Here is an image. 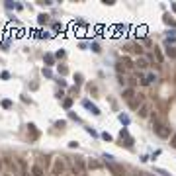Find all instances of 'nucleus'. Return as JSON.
<instances>
[{"label":"nucleus","instance_id":"f257e3e1","mask_svg":"<svg viewBox=\"0 0 176 176\" xmlns=\"http://www.w3.org/2000/svg\"><path fill=\"white\" fill-rule=\"evenodd\" d=\"M153 129H155V133L161 137V139H170V137H172L170 127L164 125V123H161V121H155V123H153Z\"/></svg>","mask_w":176,"mask_h":176},{"label":"nucleus","instance_id":"f03ea898","mask_svg":"<svg viewBox=\"0 0 176 176\" xmlns=\"http://www.w3.org/2000/svg\"><path fill=\"white\" fill-rule=\"evenodd\" d=\"M65 163H63V158H55V163H53V176H61L65 172Z\"/></svg>","mask_w":176,"mask_h":176},{"label":"nucleus","instance_id":"7ed1b4c3","mask_svg":"<svg viewBox=\"0 0 176 176\" xmlns=\"http://www.w3.org/2000/svg\"><path fill=\"white\" fill-rule=\"evenodd\" d=\"M71 170H72V174H74V176H82V174H84V163H82L80 158H76Z\"/></svg>","mask_w":176,"mask_h":176},{"label":"nucleus","instance_id":"20e7f679","mask_svg":"<svg viewBox=\"0 0 176 176\" xmlns=\"http://www.w3.org/2000/svg\"><path fill=\"white\" fill-rule=\"evenodd\" d=\"M127 104H129V108H131V110H139V108H141V106H143L145 102H143V96H135L133 100H129Z\"/></svg>","mask_w":176,"mask_h":176},{"label":"nucleus","instance_id":"39448f33","mask_svg":"<svg viewBox=\"0 0 176 176\" xmlns=\"http://www.w3.org/2000/svg\"><path fill=\"white\" fill-rule=\"evenodd\" d=\"M137 111H139V117H149V111H151V106L147 104V102H145V104L141 106V108H139V110H137Z\"/></svg>","mask_w":176,"mask_h":176},{"label":"nucleus","instance_id":"423d86ee","mask_svg":"<svg viewBox=\"0 0 176 176\" xmlns=\"http://www.w3.org/2000/svg\"><path fill=\"white\" fill-rule=\"evenodd\" d=\"M121 96H123L125 100H133L137 94H135V90H133V88H125V90L121 92Z\"/></svg>","mask_w":176,"mask_h":176},{"label":"nucleus","instance_id":"0eeeda50","mask_svg":"<svg viewBox=\"0 0 176 176\" xmlns=\"http://www.w3.org/2000/svg\"><path fill=\"white\" fill-rule=\"evenodd\" d=\"M135 67H139V69H147V67H149V61H147L145 57H139L137 59V63H135Z\"/></svg>","mask_w":176,"mask_h":176},{"label":"nucleus","instance_id":"6e6552de","mask_svg":"<svg viewBox=\"0 0 176 176\" xmlns=\"http://www.w3.org/2000/svg\"><path fill=\"white\" fill-rule=\"evenodd\" d=\"M86 166H88V168H90V170H96V168H100L102 164H100V161H96V158H90Z\"/></svg>","mask_w":176,"mask_h":176},{"label":"nucleus","instance_id":"1a4fd4ad","mask_svg":"<svg viewBox=\"0 0 176 176\" xmlns=\"http://www.w3.org/2000/svg\"><path fill=\"white\" fill-rule=\"evenodd\" d=\"M32 174L33 176H45V172H43V168H41V166L33 164V166H32Z\"/></svg>","mask_w":176,"mask_h":176},{"label":"nucleus","instance_id":"9d476101","mask_svg":"<svg viewBox=\"0 0 176 176\" xmlns=\"http://www.w3.org/2000/svg\"><path fill=\"white\" fill-rule=\"evenodd\" d=\"M84 108H86V110H90L92 114H96V116H100V110H98V108H96L94 104H90V102H84Z\"/></svg>","mask_w":176,"mask_h":176},{"label":"nucleus","instance_id":"9b49d317","mask_svg":"<svg viewBox=\"0 0 176 176\" xmlns=\"http://www.w3.org/2000/svg\"><path fill=\"white\" fill-rule=\"evenodd\" d=\"M47 22H49V16H47V14H39L37 16V24L39 26H45Z\"/></svg>","mask_w":176,"mask_h":176},{"label":"nucleus","instance_id":"f8f14e48","mask_svg":"<svg viewBox=\"0 0 176 176\" xmlns=\"http://www.w3.org/2000/svg\"><path fill=\"white\" fill-rule=\"evenodd\" d=\"M117 119H119V121H121V125H129V117L125 116V114H119V116H117Z\"/></svg>","mask_w":176,"mask_h":176},{"label":"nucleus","instance_id":"ddd939ff","mask_svg":"<svg viewBox=\"0 0 176 176\" xmlns=\"http://www.w3.org/2000/svg\"><path fill=\"white\" fill-rule=\"evenodd\" d=\"M164 22H166V24H168V26L176 27V20H174V18H170L168 14H164Z\"/></svg>","mask_w":176,"mask_h":176},{"label":"nucleus","instance_id":"4468645a","mask_svg":"<svg viewBox=\"0 0 176 176\" xmlns=\"http://www.w3.org/2000/svg\"><path fill=\"white\" fill-rule=\"evenodd\" d=\"M0 104H2V108H4V110H10V108H12V100H8V98H4V100H2Z\"/></svg>","mask_w":176,"mask_h":176},{"label":"nucleus","instance_id":"2eb2a0df","mask_svg":"<svg viewBox=\"0 0 176 176\" xmlns=\"http://www.w3.org/2000/svg\"><path fill=\"white\" fill-rule=\"evenodd\" d=\"M166 55L172 57V59H176V49L174 47H170V45H166Z\"/></svg>","mask_w":176,"mask_h":176},{"label":"nucleus","instance_id":"dca6fc26","mask_svg":"<svg viewBox=\"0 0 176 176\" xmlns=\"http://www.w3.org/2000/svg\"><path fill=\"white\" fill-rule=\"evenodd\" d=\"M155 55H156V61H158V63H163V61H164V57H163V53H161L158 47H155Z\"/></svg>","mask_w":176,"mask_h":176},{"label":"nucleus","instance_id":"f3484780","mask_svg":"<svg viewBox=\"0 0 176 176\" xmlns=\"http://www.w3.org/2000/svg\"><path fill=\"white\" fill-rule=\"evenodd\" d=\"M71 106H72V100L71 98H65V100H63V108H65V110H71Z\"/></svg>","mask_w":176,"mask_h":176},{"label":"nucleus","instance_id":"a211bd4d","mask_svg":"<svg viewBox=\"0 0 176 176\" xmlns=\"http://www.w3.org/2000/svg\"><path fill=\"white\" fill-rule=\"evenodd\" d=\"M123 65L127 67V69H133V67H135V65H133V61H131L129 57H123Z\"/></svg>","mask_w":176,"mask_h":176},{"label":"nucleus","instance_id":"6ab92c4d","mask_svg":"<svg viewBox=\"0 0 176 176\" xmlns=\"http://www.w3.org/2000/svg\"><path fill=\"white\" fill-rule=\"evenodd\" d=\"M119 137H121V139H125V141H127V139H129V131H127V129H125V127H123V129L119 131Z\"/></svg>","mask_w":176,"mask_h":176},{"label":"nucleus","instance_id":"aec40b11","mask_svg":"<svg viewBox=\"0 0 176 176\" xmlns=\"http://www.w3.org/2000/svg\"><path fill=\"white\" fill-rule=\"evenodd\" d=\"M65 55H67V51H65V49H59V51L55 53V57H57V59H63Z\"/></svg>","mask_w":176,"mask_h":176},{"label":"nucleus","instance_id":"412c9836","mask_svg":"<svg viewBox=\"0 0 176 176\" xmlns=\"http://www.w3.org/2000/svg\"><path fill=\"white\" fill-rule=\"evenodd\" d=\"M53 63H55L53 55H45V65H53Z\"/></svg>","mask_w":176,"mask_h":176},{"label":"nucleus","instance_id":"4be33fe9","mask_svg":"<svg viewBox=\"0 0 176 176\" xmlns=\"http://www.w3.org/2000/svg\"><path fill=\"white\" fill-rule=\"evenodd\" d=\"M170 147L176 149V133H172V137H170Z\"/></svg>","mask_w":176,"mask_h":176},{"label":"nucleus","instance_id":"5701e85b","mask_svg":"<svg viewBox=\"0 0 176 176\" xmlns=\"http://www.w3.org/2000/svg\"><path fill=\"white\" fill-rule=\"evenodd\" d=\"M155 172L156 174H161V176H170V172H166V170H163V168H156Z\"/></svg>","mask_w":176,"mask_h":176},{"label":"nucleus","instance_id":"b1692460","mask_svg":"<svg viewBox=\"0 0 176 176\" xmlns=\"http://www.w3.org/2000/svg\"><path fill=\"white\" fill-rule=\"evenodd\" d=\"M14 10H24V4H20V2H14Z\"/></svg>","mask_w":176,"mask_h":176},{"label":"nucleus","instance_id":"393cba45","mask_svg":"<svg viewBox=\"0 0 176 176\" xmlns=\"http://www.w3.org/2000/svg\"><path fill=\"white\" fill-rule=\"evenodd\" d=\"M176 43V37H168L166 39V45H174Z\"/></svg>","mask_w":176,"mask_h":176},{"label":"nucleus","instance_id":"a878e982","mask_svg":"<svg viewBox=\"0 0 176 176\" xmlns=\"http://www.w3.org/2000/svg\"><path fill=\"white\" fill-rule=\"evenodd\" d=\"M102 139H104V141H111V135L110 133H102Z\"/></svg>","mask_w":176,"mask_h":176},{"label":"nucleus","instance_id":"bb28decb","mask_svg":"<svg viewBox=\"0 0 176 176\" xmlns=\"http://www.w3.org/2000/svg\"><path fill=\"white\" fill-rule=\"evenodd\" d=\"M43 76H47V78H51V76H53V72L49 71V69H45V71H43Z\"/></svg>","mask_w":176,"mask_h":176},{"label":"nucleus","instance_id":"cd10ccee","mask_svg":"<svg viewBox=\"0 0 176 176\" xmlns=\"http://www.w3.org/2000/svg\"><path fill=\"white\" fill-rule=\"evenodd\" d=\"M22 100H24V102H26V104H32V98H27L26 94H22Z\"/></svg>","mask_w":176,"mask_h":176},{"label":"nucleus","instance_id":"c85d7f7f","mask_svg":"<svg viewBox=\"0 0 176 176\" xmlns=\"http://www.w3.org/2000/svg\"><path fill=\"white\" fill-rule=\"evenodd\" d=\"M69 117H71V119H74V121H78V119H80V117H78L76 114H72V111H71V114H69Z\"/></svg>","mask_w":176,"mask_h":176},{"label":"nucleus","instance_id":"c756f323","mask_svg":"<svg viewBox=\"0 0 176 176\" xmlns=\"http://www.w3.org/2000/svg\"><path fill=\"white\" fill-rule=\"evenodd\" d=\"M69 147H71V149H78V143H76V141H71V143H69Z\"/></svg>","mask_w":176,"mask_h":176},{"label":"nucleus","instance_id":"7c9ffc66","mask_svg":"<svg viewBox=\"0 0 176 176\" xmlns=\"http://www.w3.org/2000/svg\"><path fill=\"white\" fill-rule=\"evenodd\" d=\"M86 131H88V133H90L92 137H98V133H96V131H94V129H92V127H88V129H86Z\"/></svg>","mask_w":176,"mask_h":176},{"label":"nucleus","instance_id":"2f4dec72","mask_svg":"<svg viewBox=\"0 0 176 176\" xmlns=\"http://www.w3.org/2000/svg\"><path fill=\"white\" fill-rule=\"evenodd\" d=\"M92 51L98 53V51H100V45H98V43H94V45H92Z\"/></svg>","mask_w":176,"mask_h":176},{"label":"nucleus","instance_id":"473e14b6","mask_svg":"<svg viewBox=\"0 0 176 176\" xmlns=\"http://www.w3.org/2000/svg\"><path fill=\"white\" fill-rule=\"evenodd\" d=\"M143 176H156V174H151V172H143Z\"/></svg>","mask_w":176,"mask_h":176},{"label":"nucleus","instance_id":"72a5a7b5","mask_svg":"<svg viewBox=\"0 0 176 176\" xmlns=\"http://www.w3.org/2000/svg\"><path fill=\"white\" fill-rule=\"evenodd\" d=\"M133 176H143V172H133Z\"/></svg>","mask_w":176,"mask_h":176},{"label":"nucleus","instance_id":"f704fd0d","mask_svg":"<svg viewBox=\"0 0 176 176\" xmlns=\"http://www.w3.org/2000/svg\"><path fill=\"white\" fill-rule=\"evenodd\" d=\"M172 10H174V12H176V2H172Z\"/></svg>","mask_w":176,"mask_h":176},{"label":"nucleus","instance_id":"c9c22d12","mask_svg":"<svg viewBox=\"0 0 176 176\" xmlns=\"http://www.w3.org/2000/svg\"><path fill=\"white\" fill-rule=\"evenodd\" d=\"M0 168H2V158H0Z\"/></svg>","mask_w":176,"mask_h":176}]
</instances>
